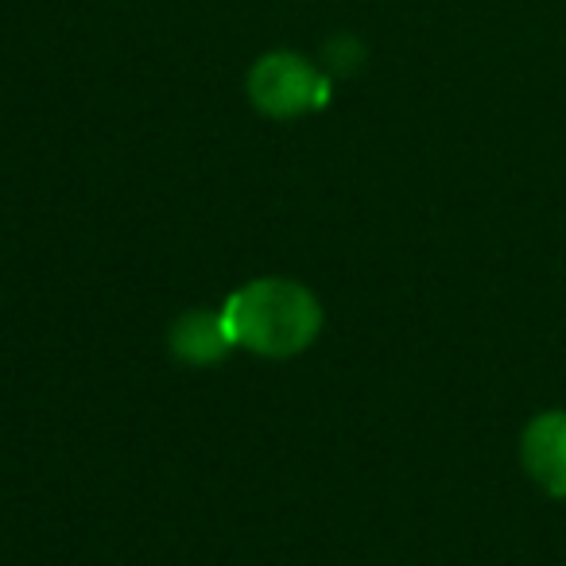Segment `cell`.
Here are the masks:
<instances>
[{
  "instance_id": "6da1fadb",
  "label": "cell",
  "mask_w": 566,
  "mask_h": 566,
  "mask_svg": "<svg viewBox=\"0 0 566 566\" xmlns=\"http://www.w3.org/2000/svg\"><path fill=\"white\" fill-rule=\"evenodd\" d=\"M226 331L233 346H244L260 357H295L307 346H315L323 331V307L315 295L295 280H252L237 287L221 307Z\"/></svg>"
},
{
  "instance_id": "7a4b0ae2",
  "label": "cell",
  "mask_w": 566,
  "mask_h": 566,
  "mask_svg": "<svg viewBox=\"0 0 566 566\" xmlns=\"http://www.w3.org/2000/svg\"><path fill=\"white\" fill-rule=\"evenodd\" d=\"M249 97L264 117L292 120L331 102V78L295 51H268L249 71Z\"/></svg>"
},
{
  "instance_id": "3957f363",
  "label": "cell",
  "mask_w": 566,
  "mask_h": 566,
  "mask_svg": "<svg viewBox=\"0 0 566 566\" xmlns=\"http://www.w3.org/2000/svg\"><path fill=\"white\" fill-rule=\"evenodd\" d=\"M524 470L551 496H566V411H543L520 439Z\"/></svg>"
},
{
  "instance_id": "277c9868",
  "label": "cell",
  "mask_w": 566,
  "mask_h": 566,
  "mask_svg": "<svg viewBox=\"0 0 566 566\" xmlns=\"http://www.w3.org/2000/svg\"><path fill=\"white\" fill-rule=\"evenodd\" d=\"M167 342H171V354L182 365H213L233 349L221 311H187L171 323Z\"/></svg>"
}]
</instances>
